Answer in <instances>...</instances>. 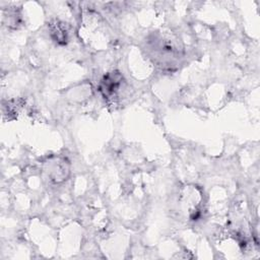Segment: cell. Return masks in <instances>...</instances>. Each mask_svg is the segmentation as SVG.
<instances>
[{
	"mask_svg": "<svg viewBox=\"0 0 260 260\" xmlns=\"http://www.w3.org/2000/svg\"><path fill=\"white\" fill-rule=\"evenodd\" d=\"M51 35L54 40L60 44H65L67 41V29L61 22L54 21L51 24Z\"/></svg>",
	"mask_w": 260,
	"mask_h": 260,
	"instance_id": "6da1fadb",
	"label": "cell"
}]
</instances>
